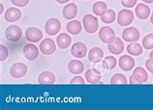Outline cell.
<instances>
[{
	"instance_id": "obj_1",
	"label": "cell",
	"mask_w": 153,
	"mask_h": 110,
	"mask_svg": "<svg viewBox=\"0 0 153 110\" xmlns=\"http://www.w3.org/2000/svg\"><path fill=\"white\" fill-rule=\"evenodd\" d=\"M82 23L84 30L87 33L93 34L98 30L99 23H98V18L94 17L93 15H85L82 18Z\"/></svg>"
},
{
	"instance_id": "obj_2",
	"label": "cell",
	"mask_w": 153,
	"mask_h": 110,
	"mask_svg": "<svg viewBox=\"0 0 153 110\" xmlns=\"http://www.w3.org/2000/svg\"><path fill=\"white\" fill-rule=\"evenodd\" d=\"M5 37L10 42H19L22 37V31L21 27L18 25H10L9 27H7L5 30Z\"/></svg>"
},
{
	"instance_id": "obj_3",
	"label": "cell",
	"mask_w": 153,
	"mask_h": 110,
	"mask_svg": "<svg viewBox=\"0 0 153 110\" xmlns=\"http://www.w3.org/2000/svg\"><path fill=\"white\" fill-rule=\"evenodd\" d=\"M99 38L102 41L103 43L110 44L111 43L114 42L115 40V33L114 31L112 30V28L108 27V26H104L101 29L99 30Z\"/></svg>"
},
{
	"instance_id": "obj_4",
	"label": "cell",
	"mask_w": 153,
	"mask_h": 110,
	"mask_svg": "<svg viewBox=\"0 0 153 110\" xmlns=\"http://www.w3.org/2000/svg\"><path fill=\"white\" fill-rule=\"evenodd\" d=\"M134 20V14L128 9H123L117 15V22L120 26H128Z\"/></svg>"
},
{
	"instance_id": "obj_5",
	"label": "cell",
	"mask_w": 153,
	"mask_h": 110,
	"mask_svg": "<svg viewBox=\"0 0 153 110\" xmlns=\"http://www.w3.org/2000/svg\"><path fill=\"white\" fill-rule=\"evenodd\" d=\"M140 31L136 27H128L122 32V39L128 43L137 42L140 39Z\"/></svg>"
},
{
	"instance_id": "obj_6",
	"label": "cell",
	"mask_w": 153,
	"mask_h": 110,
	"mask_svg": "<svg viewBox=\"0 0 153 110\" xmlns=\"http://www.w3.org/2000/svg\"><path fill=\"white\" fill-rule=\"evenodd\" d=\"M26 72H27V66L22 62L15 63L10 68V73L14 78H21V77L26 75Z\"/></svg>"
},
{
	"instance_id": "obj_7",
	"label": "cell",
	"mask_w": 153,
	"mask_h": 110,
	"mask_svg": "<svg viewBox=\"0 0 153 110\" xmlns=\"http://www.w3.org/2000/svg\"><path fill=\"white\" fill-rule=\"evenodd\" d=\"M60 28H61V22L59 21L57 18H50L46 22L45 30L47 34L51 36H54L59 32Z\"/></svg>"
},
{
	"instance_id": "obj_8",
	"label": "cell",
	"mask_w": 153,
	"mask_h": 110,
	"mask_svg": "<svg viewBox=\"0 0 153 110\" xmlns=\"http://www.w3.org/2000/svg\"><path fill=\"white\" fill-rule=\"evenodd\" d=\"M40 50L45 55H51L52 53H54L56 50V46H55L54 41L50 38L45 39L40 44Z\"/></svg>"
},
{
	"instance_id": "obj_9",
	"label": "cell",
	"mask_w": 153,
	"mask_h": 110,
	"mask_svg": "<svg viewBox=\"0 0 153 110\" xmlns=\"http://www.w3.org/2000/svg\"><path fill=\"white\" fill-rule=\"evenodd\" d=\"M71 53L76 58H84L87 54L86 46L82 43L78 42L75 43L71 48Z\"/></svg>"
},
{
	"instance_id": "obj_10",
	"label": "cell",
	"mask_w": 153,
	"mask_h": 110,
	"mask_svg": "<svg viewBox=\"0 0 153 110\" xmlns=\"http://www.w3.org/2000/svg\"><path fill=\"white\" fill-rule=\"evenodd\" d=\"M25 37L27 41H29L31 43H37L39 41H41L43 38V33L42 31L38 29L36 27H30L26 30Z\"/></svg>"
},
{
	"instance_id": "obj_11",
	"label": "cell",
	"mask_w": 153,
	"mask_h": 110,
	"mask_svg": "<svg viewBox=\"0 0 153 110\" xmlns=\"http://www.w3.org/2000/svg\"><path fill=\"white\" fill-rule=\"evenodd\" d=\"M23 54H25V58L29 61H33L39 56V50L37 47L33 44H28L23 47Z\"/></svg>"
},
{
	"instance_id": "obj_12",
	"label": "cell",
	"mask_w": 153,
	"mask_h": 110,
	"mask_svg": "<svg viewBox=\"0 0 153 110\" xmlns=\"http://www.w3.org/2000/svg\"><path fill=\"white\" fill-rule=\"evenodd\" d=\"M119 67L125 72H130L135 67V60L129 55H122L119 58Z\"/></svg>"
},
{
	"instance_id": "obj_13",
	"label": "cell",
	"mask_w": 153,
	"mask_h": 110,
	"mask_svg": "<svg viewBox=\"0 0 153 110\" xmlns=\"http://www.w3.org/2000/svg\"><path fill=\"white\" fill-rule=\"evenodd\" d=\"M22 12L18 8H9L6 12L5 15H4V18H5V20H7L8 22H15L18 21L19 19H21L22 18Z\"/></svg>"
},
{
	"instance_id": "obj_14",
	"label": "cell",
	"mask_w": 153,
	"mask_h": 110,
	"mask_svg": "<svg viewBox=\"0 0 153 110\" xmlns=\"http://www.w3.org/2000/svg\"><path fill=\"white\" fill-rule=\"evenodd\" d=\"M85 79L88 83L91 84H103L101 81V72L96 69H89L86 72H85Z\"/></svg>"
},
{
	"instance_id": "obj_15",
	"label": "cell",
	"mask_w": 153,
	"mask_h": 110,
	"mask_svg": "<svg viewBox=\"0 0 153 110\" xmlns=\"http://www.w3.org/2000/svg\"><path fill=\"white\" fill-rule=\"evenodd\" d=\"M38 82L42 85H51L55 83V75L51 72H43L38 77Z\"/></svg>"
},
{
	"instance_id": "obj_16",
	"label": "cell",
	"mask_w": 153,
	"mask_h": 110,
	"mask_svg": "<svg viewBox=\"0 0 153 110\" xmlns=\"http://www.w3.org/2000/svg\"><path fill=\"white\" fill-rule=\"evenodd\" d=\"M135 13L140 19H146L150 16V8L143 3H140L137 5Z\"/></svg>"
},
{
	"instance_id": "obj_17",
	"label": "cell",
	"mask_w": 153,
	"mask_h": 110,
	"mask_svg": "<svg viewBox=\"0 0 153 110\" xmlns=\"http://www.w3.org/2000/svg\"><path fill=\"white\" fill-rule=\"evenodd\" d=\"M108 50H110L111 53L112 54H115V55H118L120 53H122L123 50H124V44L123 42L121 41L120 38H115L114 42L110 44L108 46Z\"/></svg>"
},
{
	"instance_id": "obj_18",
	"label": "cell",
	"mask_w": 153,
	"mask_h": 110,
	"mask_svg": "<svg viewBox=\"0 0 153 110\" xmlns=\"http://www.w3.org/2000/svg\"><path fill=\"white\" fill-rule=\"evenodd\" d=\"M78 14V7L74 3H69L63 8V17L66 19H73Z\"/></svg>"
},
{
	"instance_id": "obj_19",
	"label": "cell",
	"mask_w": 153,
	"mask_h": 110,
	"mask_svg": "<svg viewBox=\"0 0 153 110\" xmlns=\"http://www.w3.org/2000/svg\"><path fill=\"white\" fill-rule=\"evenodd\" d=\"M68 70L73 75H79L84 71V65L82 61L79 60L70 61L69 64H68Z\"/></svg>"
},
{
	"instance_id": "obj_20",
	"label": "cell",
	"mask_w": 153,
	"mask_h": 110,
	"mask_svg": "<svg viewBox=\"0 0 153 110\" xmlns=\"http://www.w3.org/2000/svg\"><path fill=\"white\" fill-rule=\"evenodd\" d=\"M104 57V51L100 47H93L88 52V59L92 63L100 62Z\"/></svg>"
},
{
	"instance_id": "obj_21",
	"label": "cell",
	"mask_w": 153,
	"mask_h": 110,
	"mask_svg": "<svg viewBox=\"0 0 153 110\" xmlns=\"http://www.w3.org/2000/svg\"><path fill=\"white\" fill-rule=\"evenodd\" d=\"M133 75L135 76V78L137 79L139 84L146 83L148 79L147 72L142 67H137L134 70V72H133Z\"/></svg>"
},
{
	"instance_id": "obj_22",
	"label": "cell",
	"mask_w": 153,
	"mask_h": 110,
	"mask_svg": "<svg viewBox=\"0 0 153 110\" xmlns=\"http://www.w3.org/2000/svg\"><path fill=\"white\" fill-rule=\"evenodd\" d=\"M82 23L79 20H71L66 25V30L68 31V33H70L72 35L79 34L82 32Z\"/></svg>"
},
{
	"instance_id": "obj_23",
	"label": "cell",
	"mask_w": 153,
	"mask_h": 110,
	"mask_svg": "<svg viewBox=\"0 0 153 110\" xmlns=\"http://www.w3.org/2000/svg\"><path fill=\"white\" fill-rule=\"evenodd\" d=\"M56 43H57V46L59 47V48L65 49V48H67L71 44L72 39L68 34L61 33V34H59L57 38H56Z\"/></svg>"
},
{
	"instance_id": "obj_24",
	"label": "cell",
	"mask_w": 153,
	"mask_h": 110,
	"mask_svg": "<svg viewBox=\"0 0 153 110\" xmlns=\"http://www.w3.org/2000/svg\"><path fill=\"white\" fill-rule=\"evenodd\" d=\"M108 10V6L107 4L103 2V1H98L93 4V7H92V12L93 14L96 16H102L106 13V11Z\"/></svg>"
},
{
	"instance_id": "obj_25",
	"label": "cell",
	"mask_w": 153,
	"mask_h": 110,
	"mask_svg": "<svg viewBox=\"0 0 153 110\" xmlns=\"http://www.w3.org/2000/svg\"><path fill=\"white\" fill-rule=\"evenodd\" d=\"M127 51L128 53L130 55H133V56H139L143 53V47L140 46V44L138 43H131L129 46L127 47Z\"/></svg>"
},
{
	"instance_id": "obj_26",
	"label": "cell",
	"mask_w": 153,
	"mask_h": 110,
	"mask_svg": "<svg viewBox=\"0 0 153 110\" xmlns=\"http://www.w3.org/2000/svg\"><path fill=\"white\" fill-rule=\"evenodd\" d=\"M102 64H103V67L105 69L112 70V69L115 68L116 64H117V61H116V59L114 56H107L106 58L102 61Z\"/></svg>"
},
{
	"instance_id": "obj_27",
	"label": "cell",
	"mask_w": 153,
	"mask_h": 110,
	"mask_svg": "<svg viewBox=\"0 0 153 110\" xmlns=\"http://www.w3.org/2000/svg\"><path fill=\"white\" fill-rule=\"evenodd\" d=\"M115 18H116V14L114 13V10H107L106 13L101 17V19L103 22L108 24L114 22L115 20Z\"/></svg>"
},
{
	"instance_id": "obj_28",
	"label": "cell",
	"mask_w": 153,
	"mask_h": 110,
	"mask_svg": "<svg viewBox=\"0 0 153 110\" xmlns=\"http://www.w3.org/2000/svg\"><path fill=\"white\" fill-rule=\"evenodd\" d=\"M127 82L128 81H127L126 76L122 75V73H115L111 79V84H112V85H116V84L125 85V84H127Z\"/></svg>"
},
{
	"instance_id": "obj_29",
	"label": "cell",
	"mask_w": 153,
	"mask_h": 110,
	"mask_svg": "<svg viewBox=\"0 0 153 110\" xmlns=\"http://www.w3.org/2000/svg\"><path fill=\"white\" fill-rule=\"evenodd\" d=\"M143 47L146 49H153V33L146 35L143 40Z\"/></svg>"
},
{
	"instance_id": "obj_30",
	"label": "cell",
	"mask_w": 153,
	"mask_h": 110,
	"mask_svg": "<svg viewBox=\"0 0 153 110\" xmlns=\"http://www.w3.org/2000/svg\"><path fill=\"white\" fill-rule=\"evenodd\" d=\"M8 55H9V50L8 48L4 46V44H0V61L3 62L7 59Z\"/></svg>"
},
{
	"instance_id": "obj_31",
	"label": "cell",
	"mask_w": 153,
	"mask_h": 110,
	"mask_svg": "<svg viewBox=\"0 0 153 110\" xmlns=\"http://www.w3.org/2000/svg\"><path fill=\"white\" fill-rule=\"evenodd\" d=\"M121 3H122V5L124 7H126V8H133V7H135L136 6V4H137V0H121Z\"/></svg>"
},
{
	"instance_id": "obj_32",
	"label": "cell",
	"mask_w": 153,
	"mask_h": 110,
	"mask_svg": "<svg viewBox=\"0 0 153 110\" xmlns=\"http://www.w3.org/2000/svg\"><path fill=\"white\" fill-rule=\"evenodd\" d=\"M11 2L17 7H25L29 3V0H11Z\"/></svg>"
},
{
	"instance_id": "obj_33",
	"label": "cell",
	"mask_w": 153,
	"mask_h": 110,
	"mask_svg": "<svg viewBox=\"0 0 153 110\" xmlns=\"http://www.w3.org/2000/svg\"><path fill=\"white\" fill-rule=\"evenodd\" d=\"M70 84H84V79L82 76H75L70 81Z\"/></svg>"
},
{
	"instance_id": "obj_34",
	"label": "cell",
	"mask_w": 153,
	"mask_h": 110,
	"mask_svg": "<svg viewBox=\"0 0 153 110\" xmlns=\"http://www.w3.org/2000/svg\"><path fill=\"white\" fill-rule=\"evenodd\" d=\"M146 67L148 71H149L151 73H153V62L151 61V59H148L146 63Z\"/></svg>"
},
{
	"instance_id": "obj_35",
	"label": "cell",
	"mask_w": 153,
	"mask_h": 110,
	"mask_svg": "<svg viewBox=\"0 0 153 110\" xmlns=\"http://www.w3.org/2000/svg\"><path fill=\"white\" fill-rule=\"evenodd\" d=\"M129 83H130V84H139L138 81H137V79L135 78V76L133 75H131L130 79H129Z\"/></svg>"
},
{
	"instance_id": "obj_36",
	"label": "cell",
	"mask_w": 153,
	"mask_h": 110,
	"mask_svg": "<svg viewBox=\"0 0 153 110\" xmlns=\"http://www.w3.org/2000/svg\"><path fill=\"white\" fill-rule=\"evenodd\" d=\"M70 0H56V2H58L59 4H65L67 2H69Z\"/></svg>"
},
{
	"instance_id": "obj_37",
	"label": "cell",
	"mask_w": 153,
	"mask_h": 110,
	"mask_svg": "<svg viewBox=\"0 0 153 110\" xmlns=\"http://www.w3.org/2000/svg\"><path fill=\"white\" fill-rule=\"evenodd\" d=\"M149 59H151V61L153 62V50L149 53Z\"/></svg>"
},
{
	"instance_id": "obj_38",
	"label": "cell",
	"mask_w": 153,
	"mask_h": 110,
	"mask_svg": "<svg viewBox=\"0 0 153 110\" xmlns=\"http://www.w3.org/2000/svg\"><path fill=\"white\" fill-rule=\"evenodd\" d=\"M143 1L146 3H153V0H143Z\"/></svg>"
},
{
	"instance_id": "obj_39",
	"label": "cell",
	"mask_w": 153,
	"mask_h": 110,
	"mask_svg": "<svg viewBox=\"0 0 153 110\" xmlns=\"http://www.w3.org/2000/svg\"><path fill=\"white\" fill-rule=\"evenodd\" d=\"M150 22L152 23V25H153V12H152V15H151V17H150Z\"/></svg>"
},
{
	"instance_id": "obj_40",
	"label": "cell",
	"mask_w": 153,
	"mask_h": 110,
	"mask_svg": "<svg viewBox=\"0 0 153 110\" xmlns=\"http://www.w3.org/2000/svg\"><path fill=\"white\" fill-rule=\"evenodd\" d=\"M0 7H1V14H2L3 13V7H4L3 4H0Z\"/></svg>"
}]
</instances>
